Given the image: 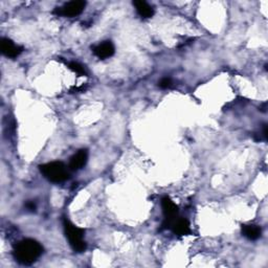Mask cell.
<instances>
[{
    "label": "cell",
    "mask_w": 268,
    "mask_h": 268,
    "mask_svg": "<svg viewBox=\"0 0 268 268\" xmlns=\"http://www.w3.org/2000/svg\"><path fill=\"white\" fill-rule=\"evenodd\" d=\"M43 252V247L38 241L33 239H24L16 245L14 257L18 263L22 265H31L40 258Z\"/></svg>",
    "instance_id": "cell-1"
},
{
    "label": "cell",
    "mask_w": 268,
    "mask_h": 268,
    "mask_svg": "<svg viewBox=\"0 0 268 268\" xmlns=\"http://www.w3.org/2000/svg\"><path fill=\"white\" fill-rule=\"evenodd\" d=\"M40 172L51 183H63L69 178V172L62 162H51L39 166Z\"/></svg>",
    "instance_id": "cell-2"
},
{
    "label": "cell",
    "mask_w": 268,
    "mask_h": 268,
    "mask_svg": "<svg viewBox=\"0 0 268 268\" xmlns=\"http://www.w3.org/2000/svg\"><path fill=\"white\" fill-rule=\"evenodd\" d=\"M64 232L68 240L71 249L77 252H83L86 250V243L84 241V230L72 224L69 220L64 219Z\"/></svg>",
    "instance_id": "cell-3"
},
{
    "label": "cell",
    "mask_w": 268,
    "mask_h": 268,
    "mask_svg": "<svg viewBox=\"0 0 268 268\" xmlns=\"http://www.w3.org/2000/svg\"><path fill=\"white\" fill-rule=\"evenodd\" d=\"M162 207L165 216L164 226L170 227L171 229V225L176 220V217L178 215V206L173 202L170 197L166 196L162 199Z\"/></svg>",
    "instance_id": "cell-4"
},
{
    "label": "cell",
    "mask_w": 268,
    "mask_h": 268,
    "mask_svg": "<svg viewBox=\"0 0 268 268\" xmlns=\"http://www.w3.org/2000/svg\"><path fill=\"white\" fill-rule=\"evenodd\" d=\"M85 5V1H82V0H75V1H70L64 4L62 8H58L55 11V13H57L58 15L65 17H76L84 11Z\"/></svg>",
    "instance_id": "cell-5"
},
{
    "label": "cell",
    "mask_w": 268,
    "mask_h": 268,
    "mask_svg": "<svg viewBox=\"0 0 268 268\" xmlns=\"http://www.w3.org/2000/svg\"><path fill=\"white\" fill-rule=\"evenodd\" d=\"M0 48H1V51L4 56L8 58H17L20 53L22 52L23 49L21 46L16 45L14 42L10 39L2 38L1 42H0Z\"/></svg>",
    "instance_id": "cell-6"
},
{
    "label": "cell",
    "mask_w": 268,
    "mask_h": 268,
    "mask_svg": "<svg viewBox=\"0 0 268 268\" xmlns=\"http://www.w3.org/2000/svg\"><path fill=\"white\" fill-rule=\"evenodd\" d=\"M93 50V53L99 58V59H107L113 56L116 50H115V45L111 41H104L103 43H100L99 45L95 46Z\"/></svg>",
    "instance_id": "cell-7"
},
{
    "label": "cell",
    "mask_w": 268,
    "mask_h": 268,
    "mask_svg": "<svg viewBox=\"0 0 268 268\" xmlns=\"http://www.w3.org/2000/svg\"><path fill=\"white\" fill-rule=\"evenodd\" d=\"M87 159H88V152L85 149L78 151L69 160V169L72 171L81 170L86 165Z\"/></svg>",
    "instance_id": "cell-8"
},
{
    "label": "cell",
    "mask_w": 268,
    "mask_h": 268,
    "mask_svg": "<svg viewBox=\"0 0 268 268\" xmlns=\"http://www.w3.org/2000/svg\"><path fill=\"white\" fill-rule=\"evenodd\" d=\"M171 229L177 236H185L191 233L190 223L186 219H176L171 225Z\"/></svg>",
    "instance_id": "cell-9"
},
{
    "label": "cell",
    "mask_w": 268,
    "mask_h": 268,
    "mask_svg": "<svg viewBox=\"0 0 268 268\" xmlns=\"http://www.w3.org/2000/svg\"><path fill=\"white\" fill-rule=\"evenodd\" d=\"M133 5L135 6L138 15L143 18H151L154 15V10L150 4L143 0H135L133 1Z\"/></svg>",
    "instance_id": "cell-10"
},
{
    "label": "cell",
    "mask_w": 268,
    "mask_h": 268,
    "mask_svg": "<svg viewBox=\"0 0 268 268\" xmlns=\"http://www.w3.org/2000/svg\"><path fill=\"white\" fill-rule=\"evenodd\" d=\"M242 234L243 236L250 240H258L261 234H262V230L261 227L254 224L242 225Z\"/></svg>",
    "instance_id": "cell-11"
},
{
    "label": "cell",
    "mask_w": 268,
    "mask_h": 268,
    "mask_svg": "<svg viewBox=\"0 0 268 268\" xmlns=\"http://www.w3.org/2000/svg\"><path fill=\"white\" fill-rule=\"evenodd\" d=\"M68 67H69V68L72 71H75L76 73H78L79 76H86L87 75L85 67L83 65H81V64L77 63V62H70V63H68Z\"/></svg>",
    "instance_id": "cell-12"
},
{
    "label": "cell",
    "mask_w": 268,
    "mask_h": 268,
    "mask_svg": "<svg viewBox=\"0 0 268 268\" xmlns=\"http://www.w3.org/2000/svg\"><path fill=\"white\" fill-rule=\"evenodd\" d=\"M172 84H173V82H172V80L170 78H164V79H162L158 82V86L160 87V88H163V89L171 88Z\"/></svg>",
    "instance_id": "cell-13"
},
{
    "label": "cell",
    "mask_w": 268,
    "mask_h": 268,
    "mask_svg": "<svg viewBox=\"0 0 268 268\" xmlns=\"http://www.w3.org/2000/svg\"><path fill=\"white\" fill-rule=\"evenodd\" d=\"M25 207H26V210H29L30 212L36 211V204L34 203V201H28V202L25 203Z\"/></svg>",
    "instance_id": "cell-14"
}]
</instances>
